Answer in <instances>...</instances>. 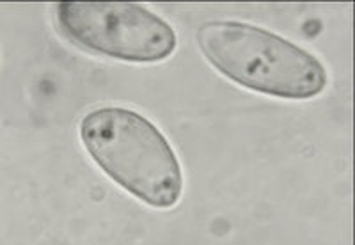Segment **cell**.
Listing matches in <instances>:
<instances>
[{"mask_svg": "<svg viewBox=\"0 0 355 245\" xmlns=\"http://www.w3.org/2000/svg\"><path fill=\"white\" fill-rule=\"evenodd\" d=\"M78 133L91 160L135 199L157 210L182 199V164L146 116L126 107H100L82 117Z\"/></svg>", "mask_w": 355, "mask_h": 245, "instance_id": "obj_1", "label": "cell"}, {"mask_svg": "<svg viewBox=\"0 0 355 245\" xmlns=\"http://www.w3.org/2000/svg\"><path fill=\"white\" fill-rule=\"evenodd\" d=\"M206 60L240 87L281 100H313L325 91L322 60L286 37L236 20L206 22L198 28Z\"/></svg>", "mask_w": 355, "mask_h": 245, "instance_id": "obj_2", "label": "cell"}, {"mask_svg": "<svg viewBox=\"0 0 355 245\" xmlns=\"http://www.w3.org/2000/svg\"><path fill=\"white\" fill-rule=\"evenodd\" d=\"M55 20L77 47L125 62H160L178 47L174 28L137 4L61 2L55 8Z\"/></svg>", "mask_w": 355, "mask_h": 245, "instance_id": "obj_3", "label": "cell"}]
</instances>
